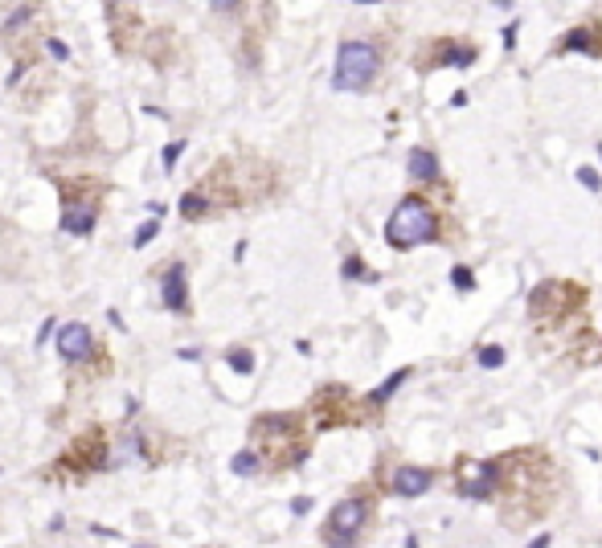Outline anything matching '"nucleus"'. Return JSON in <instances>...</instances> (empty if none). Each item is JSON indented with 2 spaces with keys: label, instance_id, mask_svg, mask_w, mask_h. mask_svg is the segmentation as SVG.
Wrapping results in <instances>:
<instances>
[{
  "label": "nucleus",
  "instance_id": "f257e3e1",
  "mask_svg": "<svg viewBox=\"0 0 602 548\" xmlns=\"http://www.w3.org/2000/svg\"><path fill=\"white\" fill-rule=\"evenodd\" d=\"M434 233H439L434 213L414 197L401 200L398 209H393V217L385 222V242L393 250H414V246H423V242H434Z\"/></svg>",
  "mask_w": 602,
  "mask_h": 548
},
{
  "label": "nucleus",
  "instance_id": "f03ea898",
  "mask_svg": "<svg viewBox=\"0 0 602 548\" xmlns=\"http://www.w3.org/2000/svg\"><path fill=\"white\" fill-rule=\"evenodd\" d=\"M377 74V50L369 42H345L337 53V90H365Z\"/></svg>",
  "mask_w": 602,
  "mask_h": 548
},
{
  "label": "nucleus",
  "instance_id": "7ed1b4c3",
  "mask_svg": "<svg viewBox=\"0 0 602 548\" xmlns=\"http://www.w3.org/2000/svg\"><path fill=\"white\" fill-rule=\"evenodd\" d=\"M365 516H369V507L360 504V499H345V504H337L332 507V520H328V540H337V548H345L360 528H365Z\"/></svg>",
  "mask_w": 602,
  "mask_h": 548
},
{
  "label": "nucleus",
  "instance_id": "20e7f679",
  "mask_svg": "<svg viewBox=\"0 0 602 548\" xmlns=\"http://www.w3.org/2000/svg\"><path fill=\"white\" fill-rule=\"evenodd\" d=\"M58 352L66 360H86L95 352V336H91V327L86 324H66L58 327Z\"/></svg>",
  "mask_w": 602,
  "mask_h": 548
},
{
  "label": "nucleus",
  "instance_id": "39448f33",
  "mask_svg": "<svg viewBox=\"0 0 602 548\" xmlns=\"http://www.w3.org/2000/svg\"><path fill=\"white\" fill-rule=\"evenodd\" d=\"M62 230L75 233V238H86L95 230V200H70L62 213Z\"/></svg>",
  "mask_w": 602,
  "mask_h": 548
},
{
  "label": "nucleus",
  "instance_id": "423d86ee",
  "mask_svg": "<svg viewBox=\"0 0 602 548\" xmlns=\"http://www.w3.org/2000/svg\"><path fill=\"white\" fill-rule=\"evenodd\" d=\"M393 491L406 499L426 496V491H431V471H426V466H401V471L393 474Z\"/></svg>",
  "mask_w": 602,
  "mask_h": 548
},
{
  "label": "nucleus",
  "instance_id": "0eeeda50",
  "mask_svg": "<svg viewBox=\"0 0 602 548\" xmlns=\"http://www.w3.org/2000/svg\"><path fill=\"white\" fill-rule=\"evenodd\" d=\"M164 303H169V311H185V307H189V295H185V266L180 262L164 274Z\"/></svg>",
  "mask_w": 602,
  "mask_h": 548
},
{
  "label": "nucleus",
  "instance_id": "6e6552de",
  "mask_svg": "<svg viewBox=\"0 0 602 548\" xmlns=\"http://www.w3.org/2000/svg\"><path fill=\"white\" fill-rule=\"evenodd\" d=\"M410 176L414 180H434L439 176V160H434V152H426V148L410 152Z\"/></svg>",
  "mask_w": 602,
  "mask_h": 548
},
{
  "label": "nucleus",
  "instance_id": "1a4fd4ad",
  "mask_svg": "<svg viewBox=\"0 0 602 548\" xmlns=\"http://www.w3.org/2000/svg\"><path fill=\"white\" fill-rule=\"evenodd\" d=\"M492 474H496V466L484 463V466H479V474H476L479 483H467L463 491H467V496H487V491H492Z\"/></svg>",
  "mask_w": 602,
  "mask_h": 548
},
{
  "label": "nucleus",
  "instance_id": "9d476101",
  "mask_svg": "<svg viewBox=\"0 0 602 548\" xmlns=\"http://www.w3.org/2000/svg\"><path fill=\"white\" fill-rule=\"evenodd\" d=\"M205 209H210V205H205V197H201V192H185V200H180V213H185L189 222H197Z\"/></svg>",
  "mask_w": 602,
  "mask_h": 548
},
{
  "label": "nucleus",
  "instance_id": "9b49d317",
  "mask_svg": "<svg viewBox=\"0 0 602 548\" xmlns=\"http://www.w3.org/2000/svg\"><path fill=\"white\" fill-rule=\"evenodd\" d=\"M401 380H410V369H398V372H393V377H390V380H385V385H381V389H377V393H373V401H390V397H393V393H398V389H401Z\"/></svg>",
  "mask_w": 602,
  "mask_h": 548
},
{
  "label": "nucleus",
  "instance_id": "f8f14e48",
  "mask_svg": "<svg viewBox=\"0 0 602 548\" xmlns=\"http://www.w3.org/2000/svg\"><path fill=\"white\" fill-rule=\"evenodd\" d=\"M476 360H479V369H500V364H504V348H500V344H487V348L476 352Z\"/></svg>",
  "mask_w": 602,
  "mask_h": 548
},
{
  "label": "nucleus",
  "instance_id": "ddd939ff",
  "mask_svg": "<svg viewBox=\"0 0 602 548\" xmlns=\"http://www.w3.org/2000/svg\"><path fill=\"white\" fill-rule=\"evenodd\" d=\"M230 466H234V474H254V471H258V458H254L250 450H238Z\"/></svg>",
  "mask_w": 602,
  "mask_h": 548
},
{
  "label": "nucleus",
  "instance_id": "4468645a",
  "mask_svg": "<svg viewBox=\"0 0 602 548\" xmlns=\"http://www.w3.org/2000/svg\"><path fill=\"white\" fill-rule=\"evenodd\" d=\"M566 50H582V53H594V42L586 29H574L570 37H566Z\"/></svg>",
  "mask_w": 602,
  "mask_h": 548
},
{
  "label": "nucleus",
  "instance_id": "2eb2a0df",
  "mask_svg": "<svg viewBox=\"0 0 602 548\" xmlns=\"http://www.w3.org/2000/svg\"><path fill=\"white\" fill-rule=\"evenodd\" d=\"M230 369H238V372H250V369H254V356H250V352H242V348H238V352H230Z\"/></svg>",
  "mask_w": 602,
  "mask_h": 548
},
{
  "label": "nucleus",
  "instance_id": "dca6fc26",
  "mask_svg": "<svg viewBox=\"0 0 602 548\" xmlns=\"http://www.w3.org/2000/svg\"><path fill=\"white\" fill-rule=\"evenodd\" d=\"M455 286H459V291H471V286H476V278H471V270H467V266H455Z\"/></svg>",
  "mask_w": 602,
  "mask_h": 548
},
{
  "label": "nucleus",
  "instance_id": "f3484780",
  "mask_svg": "<svg viewBox=\"0 0 602 548\" xmlns=\"http://www.w3.org/2000/svg\"><path fill=\"white\" fill-rule=\"evenodd\" d=\"M180 152H185V144H180V139H177V144H169V148H164V168H177V160H180Z\"/></svg>",
  "mask_w": 602,
  "mask_h": 548
},
{
  "label": "nucleus",
  "instance_id": "a211bd4d",
  "mask_svg": "<svg viewBox=\"0 0 602 548\" xmlns=\"http://www.w3.org/2000/svg\"><path fill=\"white\" fill-rule=\"evenodd\" d=\"M578 180H582V184H586L590 192L602 189V184H598V172H594V168H578Z\"/></svg>",
  "mask_w": 602,
  "mask_h": 548
},
{
  "label": "nucleus",
  "instance_id": "6ab92c4d",
  "mask_svg": "<svg viewBox=\"0 0 602 548\" xmlns=\"http://www.w3.org/2000/svg\"><path fill=\"white\" fill-rule=\"evenodd\" d=\"M152 238H156V222H148V225H144V230L136 233V250H139V246H148Z\"/></svg>",
  "mask_w": 602,
  "mask_h": 548
},
{
  "label": "nucleus",
  "instance_id": "aec40b11",
  "mask_svg": "<svg viewBox=\"0 0 602 548\" xmlns=\"http://www.w3.org/2000/svg\"><path fill=\"white\" fill-rule=\"evenodd\" d=\"M25 17H33V9H17L9 21H4V29H17V25H25Z\"/></svg>",
  "mask_w": 602,
  "mask_h": 548
},
{
  "label": "nucleus",
  "instance_id": "412c9836",
  "mask_svg": "<svg viewBox=\"0 0 602 548\" xmlns=\"http://www.w3.org/2000/svg\"><path fill=\"white\" fill-rule=\"evenodd\" d=\"M451 62H455V66H471V50H455Z\"/></svg>",
  "mask_w": 602,
  "mask_h": 548
},
{
  "label": "nucleus",
  "instance_id": "4be33fe9",
  "mask_svg": "<svg viewBox=\"0 0 602 548\" xmlns=\"http://www.w3.org/2000/svg\"><path fill=\"white\" fill-rule=\"evenodd\" d=\"M357 274H360V262L357 258H349V262H345V278H357Z\"/></svg>",
  "mask_w": 602,
  "mask_h": 548
},
{
  "label": "nucleus",
  "instance_id": "5701e85b",
  "mask_svg": "<svg viewBox=\"0 0 602 548\" xmlns=\"http://www.w3.org/2000/svg\"><path fill=\"white\" fill-rule=\"evenodd\" d=\"M50 53H53V58H70V53H66V45L58 42V37H53V42H50Z\"/></svg>",
  "mask_w": 602,
  "mask_h": 548
},
{
  "label": "nucleus",
  "instance_id": "b1692460",
  "mask_svg": "<svg viewBox=\"0 0 602 548\" xmlns=\"http://www.w3.org/2000/svg\"><path fill=\"white\" fill-rule=\"evenodd\" d=\"M528 548H550V536H537V540H533V544H528Z\"/></svg>",
  "mask_w": 602,
  "mask_h": 548
},
{
  "label": "nucleus",
  "instance_id": "393cba45",
  "mask_svg": "<svg viewBox=\"0 0 602 548\" xmlns=\"http://www.w3.org/2000/svg\"><path fill=\"white\" fill-rule=\"evenodd\" d=\"M598 152H602V148H598Z\"/></svg>",
  "mask_w": 602,
  "mask_h": 548
}]
</instances>
